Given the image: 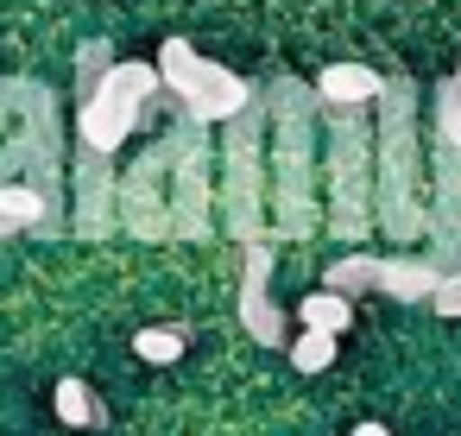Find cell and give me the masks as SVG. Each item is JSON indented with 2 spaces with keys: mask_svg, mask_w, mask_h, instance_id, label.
I'll return each mask as SVG.
<instances>
[{
  "mask_svg": "<svg viewBox=\"0 0 461 436\" xmlns=\"http://www.w3.org/2000/svg\"><path fill=\"white\" fill-rule=\"evenodd\" d=\"M14 234H64V165H58V114L39 102L32 127H14L0 146V241Z\"/></svg>",
  "mask_w": 461,
  "mask_h": 436,
  "instance_id": "obj_3",
  "label": "cell"
},
{
  "mask_svg": "<svg viewBox=\"0 0 461 436\" xmlns=\"http://www.w3.org/2000/svg\"><path fill=\"white\" fill-rule=\"evenodd\" d=\"M266 127H272V184H266V203H272V228L266 241H303L316 234V89L303 77H272L266 95H253Z\"/></svg>",
  "mask_w": 461,
  "mask_h": 436,
  "instance_id": "obj_1",
  "label": "cell"
},
{
  "mask_svg": "<svg viewBox=\"0 0 461 436\" xmlns=\"http://www.w3.org/2000/svg\"><path fill=\"white\" fill-rule=\"evenodd\" d=\"M114 159H95V152H83L77 146V177H70V228L83 234V241H102V234H114Z\"/></svg>",
  "mask_w": 461,
  "mask_h": 436,
  "instance_id": "obj_10",
  "label": "cell"
},
{
  "mask_svg": "<svg viewBox=\"0 0 461 436\" xmlns=\"http://www.w3.org/2000/svg\"><path fill=\"white\" fill-rule=\"evenodd\" d=\"M354 436H392V430H385V423H360Z\"/></svg>",
  "mask_w": 461,
  "mask_h": 436,
  "instance_id": "obj_23",
  "label": "cell"
},
{
  "mask_svg": "<svg viewBox=\"0 0 461 436\" xmlns=\"http://www.w3.org/2000/svg\"><path fill=\"white\" fill-rule=\"evenodd\" d=\"M158 102H165L158 70L152 64H133V58H114V70L77 102V146L95 152V159H114Z\"/></svg>",
  "mask_w": 461,
  "mask_h": 436,
  "instance_id": "obj_5",
  "label": "cell"
},
{
  "mask_svg": "<svg viewBox=\"0 0 461 436\" xmlns=\"http://www.w3.org/2000/svg\"><path fill=\"white\" fill-rule=\"evenodd\" d=\"M266 114L259 102L247 114H234L221 127V209H228V234L240 247L266 241Z\"/></svg>",
  "mask_w": 461,
  "mask_h": 436,
  "instance_id": "obj_6",
  "label": "cell"
},
{
  "mask_svg": "<svg viewBox=\"0 0 461 436\" xmlns=\"http://www.w3.org/2000/svg\"><path fill=\"white\" fill-rule=\"evenodd\" d=\"M423 165H429V196H423V209H429V222H423V259L442 272V278H455L461 272V152L455 146H423Z\"/></svg>",
  "mask_w": 461,
  "mask_h": 436,
  "instance_id": "obj_7",
  "label": "cell"
},
{
  "mask_svg": "<svg viewBox=\"0 0 461 436\" xmlns=\"http://www.w3.org/2000/svg\"><path fill=\"white\" fill-rule=\"evenodd\" d=\"M373 228L417 247L423 241V133H417V89L404 77H379L373 102Z\"/></svg>",
  "mask_w": 461,
  "mask_h": 436,
  "instance_id": "obj_2",
  "label": "cell"
},
{
  "mask_svg": "<svg viewBox=\"0 0 461 436\" xmlns=\"http://www.w3.org/2000/svg\"><path fill=\"white\" fill-rule=\"evenodd\" d=\"M158 146H165V165H171V241H203L209 234V146H203V127L177 121Z\"/></svg>",
  "mask_w": 461,
  "mask_h": 436,
  "instance_id": "obj_8",
  "label": "cell"
},
{
  "mask_svg": "<svg viewBox=\"0 0 461 436\" xmlns=\"http://www.w3.org/2000/svg\"><path fill=\"white\" fill-rule=\"evenodd\" d=\"M184 348H190V329H177V322H165V329H140V335H133V354L152 360V367H171Z\"/></svg>",
  "mask_w": 461,
  "mask_h": 436,
  "instance_id": "obj_19",
  "label": "cell"
},
{
  "mask_svg": "<svg viewBox=\"0 0 461 436\" xmlns=\"http://www.w3.org/2000/svg\"><path fill=\"white\" fill-rule=\"evenodd\" d=\"M247 253V266H240V329L259 341V348H278L285 341V310L272 304V241H259V247H240Z\"/></svg>",
  "mask_w": 461,
  "mask_h": 436,
  "instance_id": "obj_11",
  "label": "cell"
},
{
  "mask_svg": "<svg viewBox=\"0 0 461 436\" xmlns=\"http://www.w3.org/2000/svg\"><path fill=\"white\" fill-rule=\"evenodd\" d=\"M448 83H455V95H461V70H455V77H448Z\"/></svg>",
  "mask_w": 461,
  "mask_h": 436,
  "instance_id": "obj_24",
  "label": "cell"
},
{
  "mask_svg": "<svg viewBox=\"0 0 461 436\" xmlns=\"http://www.w3.org/2000/svg\"><path fill=\"white\" fill-rule=\"evenodd\" d=\"M247 108H253V83L203 58V77H196V89L184 95V121H190V127H228V121L247 114Z\"/></svg>",
  "mask_w": 461,
  "mask_h": 436,
  "instance_id": "obj_12",
  "label": "cell"
},
{
  "mask_svg": "<svg viewBox=\"0 0 461 436\" xmlns=\"http://www.w3.org/2000/svg\"><path fill=\"white\" fill-rule=\"evenodd\" d=\"M297 322L316 329V335H335V341H341V329H354V304H341L335 291H310V297L297 304Z\"/></svg>",
  "mask_w": 461,
  "mask_h": 436,
  "instance_id": "obj_17",
  "label": "cell"
},
{
  "mask_svg": "<svg viewBox=\"0 0 461 436\" xmlns=\"http://www.w3.org/2000/svg\"><path fill=\"white\" fill-rule=\"evenodd\" d=\"M51 404H58L64 430H102V423H108V411H102V398L89 392V379H58Z\"/></svg>",
  "mask_w": 461,
  "mask_h": 436,
  "instance_id": "obj_16",
  "label": "cell"
},
{
  "mask_svg": "<svg viewBox=\"0 0 461 436\" xmlns=\"http://www.w3.org/2000/svg\"><path fill=\"white\" fill-rule=\"evenodd\" d=\"M114 222L140 241H171V165L165 146H152L121 184H114Z\"/></svg>",
  "mask_w": 461,
  "mask_h": 436,
  "instance_id": "obj_9",
  "label": "cell"
},
{
  "mask_svg": "<svg viewBox=\"0 0 461 436\" xmlns=\"http://www.w3.org/2000/svg\"><path fill=\"white\" fill-rule=\"evenodd\" d=\"M429 310H436V316H461V272L436 285V297H429Z\"/></svg>",
  "mask_w": 461,
  "mask_h": 436,
  "instance_id": "obj_22",
  "label": "cell"
},
{
  "mask_svg": "<svg viewBox=\"0 0 461 436\" xmlns=\"http://www.w3.org/2000/svg\"><path fill=\"white\" fill-rule=\"evenodd\" d=\"M108 70H114V45H108V39H83V45H77V102H83Z\"/></svg>",
  "mask_w": 461,
  "mask_h": 436,
  "instance_id": "obj_20",
  "label": "cell"
},
{
  "mask_svg": "<svg viewBox=\"0 0 461 436\" xmlns=\"http://www.w3.org/2000/svg\"><path fill=\"white\" fill-rule=\"evenodd\" d=\"M329 121V234L348 241L354 253H366L373 234V114H322Z\"/></svg>",
  "mask_w": 461,
  "mask_h": 436,
  "instance_id": "obj_4",
  "label": "cell"
},
{
  "mask_svg": "<svg viewBox=\"0 0 461 436\" xmlns=\"http://www.w3.org/2000/svg\"><path fill=\"white\" fill-rule=\"evenodd\" d=\"M152 70H158V89L184 108V95H190V89H196V77H203V51H196L190 39H165V51H158V64H152Z\"/></svg>",
  "mask_w": 461,
  "mask_h": 436,
  "instance_id": "obj_15",
  "label": "cell"
},
{
  "mask_svg": "<svg viewBox=\"0 0 461 436\" xmlns=\"http://www.w3.org/2000/svg\"><path fill=\"white\" fill-rule=\"evenodd\" d=\"M291 367H297V373H310V379H316V373H329V367H335V335L303 329V335L291 341Z\"/></svg>",
  "mask_w": 461,
  "mask_h": 436,
  "instance_id": "obj_21",
  "label": "cell"
},
{
  "mask_svg": "<svg viewBox=\"0 0 461 436\" xmlns=\"http://www.w3.org/2000/svg\"><path fill=\"white\" fill-rule=\"evenodd\" d=\"M429 140L461 152V95H455V83H448V77H442V83H436V95H429Z\"/></svg>",
  "mask_w": 461,
  "mask_h": 436,
  "instance_id": "obj_18",
  "label": "cell"
},
{
  "mask_svg": "<svg viewBox=\"0 0 461 436\" xmlns=\"http://www.w3.org/2000/svg\"><path fill=\"white\" fill-rule=\"evenodd\" d=\"M316 108L322 114H373V102H379V70H366V64H329V70H316Z\"/></svg>",
  "mask_w": 461,
  "mask_h": 436,
  "instance_id": "obj_13",
  "label": "cell"
},
{
  "mask_svg": "<svg viewBox=\"0 0 461 436\" xmlns=\"http://www.w3.org/2000/svg\"><path fill=\"white\" fill-rule=\"evenodd\" d=\"M442 285V272L423 253H373V291L392 304H429Z\"/></svg>",
  "mask_w": 461,
  "mask_h": 436,
  "instance_id": "obj_14",
  "label": "cell"
}]
</instances>
